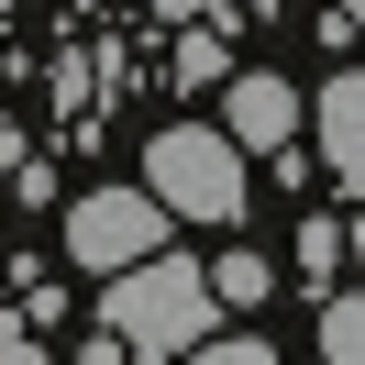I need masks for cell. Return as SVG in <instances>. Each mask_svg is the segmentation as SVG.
<instances>
[{
    "instance_id": "cell-10",
    "label": "cell",
    "mask_w": 365,
    "mask_h": 365,
    "mask_svg": "<svg viewBox=\"0 0 365 365\" xmlns=\"http://www.w3.org/2000/svg\"><path fill=\"white\" fill-rule=\"evenodd\" d=\"M200 354H210V365H277V343H266V332H222V343H200Z\"/></svg>"
},
{
    "instance_id": "cell-3",
    "label": "cell",
    "mask_w": 365,
    "mask_h": 365,
    "mask_svg": "<svg viewBox=\"0 0 365 365\" xmlns=\"http://www.w3.org/2000/svg\"><path fill=\"white\" fill-rule=\"evenodd\" d=\"M166 222H178V210H166L155 188H89V200H67V255L89 277H122V266H144V255L166 244Z\"/></svg>"
},
{
    "instance_id": "cell-7",
    "label": "cell",
    "mask_w": 365,
    "mask_h": 365,
    "mask_svg": "<svg viewBox=\"0 0 365 365\" xmlns=\"http://www.w3.org/2000/svg\"><path fill=\"white\" fill-rule=\"evenodd\" d=\"M321 354H332V365H365V288L321 299Z\"/></svg>"
},
{
    "instance_id": "cell-9",
    "label": "cell",
    "mask_w": 365,
    "mask_h": 365,
    "mask_svg": "<svg viewBox=\"0 0 365 365\" xmlns=\"http://www.w3.org/2000/svg\"><path fill=\"white\" fill-rule=\"evenodd\" d=\"M210 78H232V56H222V34L188 23V45H178V89H210Z\"/></svg>"
},
{
    "instance_id": "cell-5",
    "label": "cell",
    "mask_w": 365,
    "mask_h": 365,
    "mask_svg": "<svg viewBox=\"0 0 365 365\" xmlns=\"http://www.w3.org/2000/svg\"><path fill=\"white\" fill-rule=\"evenodd\" d=\"M321 178L365 200V67L321 89Z\"/></svg>"
},
{
    "instance_id": "cell-11",
    "label": "cell",
    "mask_w": 365,
    "mask_h": 365,
    "mask_svg": "<svg viewBox=\"0 0 365 365\" xmlns=\"http://www.w3.org/2000/svg\"><path fill=\"white\" fill-rule=\"evenodd\" d=\"M166 23H210V11H232V0H155Z\"/></svg>"
},
{
    "instance_id": "cell-12",
    "label": "cell",
    "mask_w": 365,
    "mask_h": 365,
    "mask_svg": "<svg viewBox=\"0 0 365 365\" xmlns=\"http://www.w3.org/2000/svg\"><path fill=\"white\" fill-rule=\"evenodd\" d=\"M332 11H354V34H365V0H332Z\"/></svg>"
},
{
    "instance_id": "cell-8",
    "label": "cell",
    "mask_w": 365,
    "mask_h": 365,
    "mask_svg": "<svg viewBox=\"0 0 365 365\" xmlns=\"http://www.w3.org/2000/svg\"><path fill=\"white\" fill-rule=\"evenodd\" d=\"M343 244H354V232H343V222H299V244H288V255H299V277H310V288H321V277L343 266Z\"/></svg>"
},
{
    "instance_id": "cell-4",
    "label": "cell",
    "mask_w": 365,
    "mask_h": 365,
    "mask_svg": "<svg viewBox=\"0 0 365 365\" xmlns=\"http://www.w3.org/2000/svg\"><path fill=\"white\" fill-rule=\"evenodd\" d=\"M222 122H232V144L244 155H277V144H299V89L288 78H222Z\"/></svg>"
},
{
    "instance_id": "cell-2",
    "label": "cell",
    "mask_w": 365,
    "mask_h": 365,
    "mask_svg": "<svg viewBox=\"0 0 365 365\" xmlns=\"http://www.w3.org/2000/svg\"><path fill=\"white\" fill-rule=\"evenodd\" d=\"M144 188H155L178 222H244V200H255L232 122H222V133H210V122H166V133L144 144Z\"/></svg>"
},
{
    "instance_id": "cell-1",
    "label": "cell",
    "mask_w": 365,
    "mask_h": 365,
    "mask_svg": "<svg viewBox=\"0 0 365 365\" xmlns=\"http://www.w3.org/2000/svg\"><path fill=\"white\" fill-rule=\"evenodd\" d=\"M210 343V266L200 255H144V266L100 277V343L89 354H200Z\"/></svg>"
},
{
    "instance_id": "cell-6",
    "label": "cell",
    "mask_w": 365,
    "mask_h": 365,
    "mask_svg": "<svg viewBox=\"0 0 365 365\" xmlns=\"http://www.w3.org/2000/svg\"><path fill=\"white\" fill-rule=\"evenodd\" d=\"M266 288H277V266H266V255H244V244H232V255H210V299H232V310H255Z\"/></svg>"
}]
</instances>
